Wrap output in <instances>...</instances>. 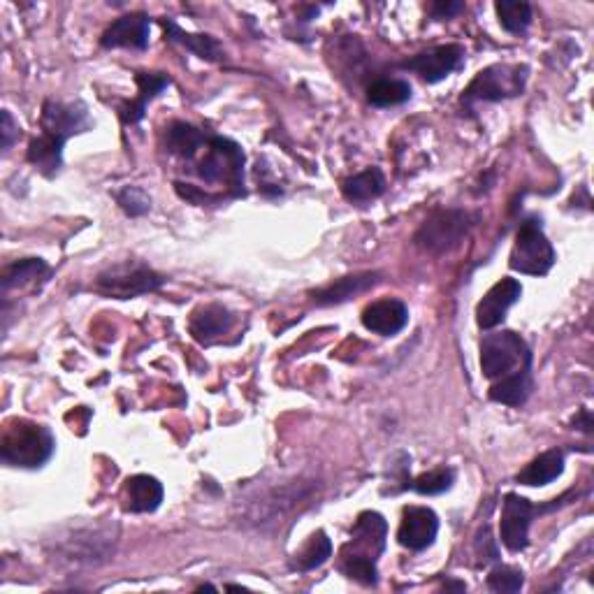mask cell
Wrapping results in <instances>:
<instances>
[{
	"label": "cell",
	"mask_w": 594,
	"mask_h": 594,
	"mask_svg": "<svg viewBox=\"0 0 594 594\" xmlns=\"http://www.w3.org/2000/svg\"><path fill=\"white\" fill-rule=\"evenodd\" d=\"M499 24L509 33H523L532 24V5L525 0H502L495 5Z\"/></svg>",
	"instance_id": "29"
},
{
	"label": "cell",
	"mask_w": 594,
	"mask_h": 594,
	"mask_svg": "<svg viewBox=\"0 0 594 594\" xmlns=\"http://www.w3.org/2000/svg\"><path fill=\"white\" fill-rule=\"evenodd\" d=\"M45 272H47L45 260H40V258L17 260V263L7 265L3 274H0V286H3V293H7V291H12V288L31 284L33 279H40Z\"/></svg>",
	"instance_id": "28"
},
{
	"label": "cell",
	"mask_w": 594,
	"mask_h": 594,
	"mask_svg": "<svg viewBox=\"0 0 594 594\" xmlns=\"http://www.w3.org/2000/svg\"><path fill=\"white\" fill-rule=\"evenodd\" d=\"M339 571L351 581L362 583V585H376L379 583V569H376V560L372 557H362L353 553H344L342 550V562H339Z\"/></svg>",
	"instance_id": "30"
},
{
	"label": "cell",
	"mask_w": 594,
	"mask_h": 594,
	"mask_svg": "<svg viewBox=\"0 0 594 594\" xmlns=\"http://www.w3.org/2000/svg\"><path fill=\"white\" fill-rule=\"evenodd\" d=\"M163 28H165V33H168V38L172 42H179V45L191 49V52L195 56H200V59L221 61V56H223L221 45L212 38V35L186 33V31H181V28L172 19H163Z\"/></svg>",
	"instance_id": "25"
},
{
	"label": "cell",
	"mask_w": 594,
	"mask_h": 594,
	"mask_svg": "<svg viewBox=\"0 0 594 594\" xmlns=\"http://www.w3.org/2000/svg\"><path fill=\"white\" fill-rule=\"evenodd\" d=\"M539 511V506L530 504V499L516 495V492H509L504 497V509H502V520H499V539L511 553H520L530 546V525L534 516Z\"/></svg>",
	"instance_id": "10"
},
{
	"label": "cell",
	"mask_w": 594,
	"mask_h": 594,
	"mask_svg": "<svg viewBox=\"0 0 594 594\" xmlns=\"http://www.w3.org/2000/svg\"><path fill=\"white\" fill-rule=\"evenodd\" d=\"M103 47L107 49H147L149 45V17L147 14H126L114 21L103 33Z\"/></svg>",
	"instance_id": "16"
},
{
	"label": "cell",
	"mask_w": 594,
	"mask_h": 594,
	"mask_svg": "<svg viewBox=\"0 0 594 594\" xmlns=\"http://www.w3.org/2000/svg\"><path fill=\"white\" fill-rule=\"evenodd\" d=\"M525 369H532V353L518 332L502 330L483 337L481 372L485 379L499 381Z\"/></svg>",
	"instance_id": "3"
},
{
	"label": "cell",
	"mask_w": 594,
	"mask_h": 594,
	"mask_svg": "<svg viewBox=\"0 0 594 594\" xmlns=\"http://www.w3.org/2000/svg\"><path fill=\"white\" fill-rule=\"evenodd\" d=\"M135 82H137V89H140V96H137V100H130L128 105L121 107V119L126 126L142 121L147 105L158 96V93L170 86V77L161 75V72H137Z\"/></svg>",
	"instance_id": "18"
},
{
	"label": "cell",
	"mask_w": 594,
	"mask_h": 594,
	"mask_svg": "<svg viewBox=\"0 0 594 594\" xmlns=\"http://www.w3.org/2000/svg\"><path fill=\"white\" fill-rule=\"evenodd\" d=\"M198 175L207 184H223L233 195H244V151L226 137H209L205 156L198 163Z\"/></svg>",
	"instance_id": "4"
},
{
	"label": "cell",
	"mask_w": 594,
	"mask_h": 594,
	"mask_svg": "<svg viewBox=\"0 0 594 594\" xmlns=\"http://www.w3.org/2000/svg\"><path fill=\"white\" fill-rule=\"evenodd\" d=\"M564 472V453L562 451H546L541 453L539 458H534L530 465H527L523 472L516 476V481L520 485H530V488H536V485H548L553 483L555 478H560Z\"/></svg>",
	"instance_id": "23"
},
{
	"label": "cell",
	"mask_w": 594,
	"mask_h": 594,
	"mask_svg": "<svg viewBox=\"0 0 594 594\" xmlns=\"http://www.w3.org/2000/svg\"><path fill=\"white\" fill-rule=\"evenodd\" d=\"M381 274L376 272H365V274H353V277H342L337 281H332L330 286L321 288V291L311 293L316 304H339L351 300L353 295H360L369 291V288L379 284Z\"/></svg>",
	"instance_id": "20"
},
{
	"label": "cell",
	"mask_w": 594,
	"mask_h": 594,
	"mask_svg": "<svg viewBox=\"0 0 594 594\" xmlns=\"http://www.w3.org/2000/svg\"><path fill=\"white\" fill-rule=\"evenodd\" d=\"M453 483H455V469L439 467L427 474H420L416 481L411 483V488L420 492V495H441V492L451 490Z\"/></svg>",
	"instance_id": "31"
},
{
	"label": "cell",
	"mask_w": 594,
	"mask_h": 594,
	"mask_svg": "<svg viewBox=\"0 0 594 594\" xmlns=\"http://www.w3.org/2000/svg\"><path fill=\"white\" fill-rule=\"evenodd\" d=\"M93 128L89 107L84 103H56L47 100L42 107V133L28 144V163L45 177H54L63 165V147L72 135Z\"/></svg>",
	"instance_id": "1"
},
{
	"label": "cell",
	"mask_w": 594,
	"mask_h": 594,
	"mask_svg": "<svg viewBox=\"0 0 594 594\" xmlns=\"http://www.w3.org/2000/svg\"><path fill=\"white\" fill-rule=\"evenodd\" d=\"M555 249L548 242L546 233H543L541 219L530 216L520 223L516 244L511 249L509 265L511 270L520 274H530V277H546L555 265Z\"/></svg>",
	"instance_id": "6"
},
{
	"label": "cell",
	"mask_w": 594,
	"mask_h": 594,
	"mask_svg": "<svg viewBox=\"0 0 594 594\" xmlns=\"http://www.w3.org/2000/svg\"><path fill=\"white\" fill-rule=\"evenodd\" d=\"M330 557H332V541L323 530H318L309 536V541L304 543L300 553L295 555L293 567L297 571H314L318 567H323Z\"/></svg>",
	"instance_id": "26"
},
{
	"label": "cell",
	"mask_w": 594,
	"mask_h": 594,
	"mask_svg": "<svg viewBox=\"0 0 594 594\" xmlns=\"http://www.w3.org/2000/svg\"><path fill=\"white\" fill-rule=\"evenodd\" d=\"M523 585H525V574L516 567H509V564H497L488 576V588L499 594L520 592L523 590Z\"/></svg>",
	"instance_id": "32"
},
{
	"label": "cell",
	"mask_w": 594,
	"mask_h": 594,
	"mask_svg": "<svg viewBox=\"0 0 594 594\" xmlns=\"http://www.w3.org/2000/svg\"><path fill=\"white\" fill-rule=\"evenodd\" d=\"M532 369H525V372L511 374L506 379L492 381L490 388V400L506 404V407H523L527 397L532 395Z\"/></svg>",
	"instance_id": "22"
},
{
	"label": "cell",
	"mask_w": 594,
	"mask_h": 594,
	"mask_svg": "<svg viewBox=\"0 0 594 594\" xmlns=\"http://www.w3.org/2000/svg\"><path fill=\"white\" fill-rule=\"evenodd\" d=\"M411 98V84L404 79H379L367 89V100L374 107H397Z\"/></svg>",
	"instance_id": "27"
},
{
	"label": "cell",
	"mask_w": 594,
	"mask_h": 594,
	"mask_svg": "<svg viewBox=\"0 0 594 594\" xmlns=\"http://www.w3.org/2000/svg\"><path fill=\"white\" fill-rule=\"evenodd\" d=\"M527 75H530L527 65H490L472 79V84L462 93V103L469 107L474 103H499V100L523 96Z\"/></svg>",
	"instance_id": "5"
},
{
	"label": "cell",
	"mask_w": 594,
	"mask_h": 594,
	"mask_svg": "<svg viewBox=\"0 0 594 594\" xmlns=\"http://www.w3.org/2000/svg\"><path fill=\"white\" fill-rule=\"evenodd\" d=\"M462 10H465V5L458 3V0H451V3H444V0H441V3L430 5V14L437 19H451V17H455V14H460Z\"/></svg>",
	"instance_id": "34"
},
{
	"label": "cell",
	"mask_w": 594,
	"mask_h": 594,
	"mask_svg": "<svg viewBox=\"0 0 594 594\" xmlns=\"http://www.w3.org/2000/svg\"><path fill=\"white\" fill-rule=\"evenodd\" d=\"M576 425H581V427H578V430L592 432V418H590V411H588V409L581 411V416L576 418Z\"/></svg>",
	"instance_id": "36"
},
{
	"label": "cell",
	"mask_w": 594,
	"mask_h": 594,
	"mask_svg": "<svg viewBox=\"0 0 594 594\" xmlns=\"http://www.w3.org/2000/svg\"><path fill=\"white\" fill-rule=\"evenodd\" d=\"M233 321L235 318L226 307H221V304H205V307L193 311L188 328H191V335L198 342L209 344L221 335H226L233 328Z\"/></svg>",
	"instance_id": "17"
},
{
	"label": "cell",
	"mask_w": 594,
	"mask_h": 594,
	"mask_svg": "<svg viewBox=\"0 0 594 594\" xmlns=\"http://www.w3.org/2000/svg\"><path fill=\"white\" fill-rule=\"evenodd\" d=\"M474 219L460 209H446L437 212L432 219L423 223V228L416 233V244L427 253H446L458 246L467 237L469 228L474 226Z\"/></svg>",
	"instance_id": "9"
},
{
	"label": "cell",
	"mask_w": 594,
	"mask_h": 594,
	"mask_svg": "<svg viewBox=\"0 0 594 594\" xmlns=\"http://www.w3.org/2000/svg\"><path fill=\"white\" fill-rule=\"evenodd\" d=\"M386 536H388V523L381 513L376 511L360 513L358 523L353 527V536H351L353 541L344 548V553L379 560L383 548H386Z\"/></svg>",
	"instance_id": "14"
},
{
	"label": "cell",
	"mask_w": 594,
	"mask_h": 594,
	"mask_svg": "<svg viewBox=\"0 0 594 594\" xmlns=\"http://www.w3.org/2000/svg\"><path fill=\"white\" fill-rule=\"evenodd\" d=\"M209 137L198 130L191 123L175 121L165 133V147H168L170 154L181 156V158H193L200 149H205Z\"/></svg>",
	"instance_id": "24"
},
{
	"label": "cell",
	"mask_w": 594,
	"mask_h": 594,
	"mask_svg": "<svg viewBox=\"0 0 594 594\" xmlns=\"http://www.w3.org/2000/svg\"><path fill=\"white\" fill-rule=\"evenodd\" d=\"M114 543H117L114 525L79 527L56 541V555L70 564H100L112 555Z\"/></svg>",
	"instance_id": "8"
},
{
	"label": "cell",
	"mask_w": 594,
	"mask_h": 594,
	"mask_svg": "<svg viewBox=\"0 0 594 594\" xmlns=\"http://www.w3.org/2000/svg\"><path fill=\"white\" fill-rule=\"evenodd\" d=\"M386 191V177L379 168H367L365 172H358V175L349 177L342 184L344 198L353 202V205H367L383 195Z\"/></svg>",
	"instance_id": "21"
},
{
	"label": "cell",
	"mask_w": 594,
	"mask_h": 594,
	"mask_svg": "<svg viewBox=\"0 0 594 594\" xmlns=\"http://www.w3.org/2000/svg\"><path fill=\"white\" fill-rule=\"evenodd\" d=\"M165 284L163 274L151 270L149 265L142 263H119L107 267L96 277V291L114 300H130V297L154 293Z\"/></svg>",
	"instance_id": "7"
},
{
	"label": "cell",
	"mask_w": 594,
	"mask_h": 594,
	"mask_svg": "<svg viewBox=\"0 0 594 594\" xmlns=\"http://www.w3.org/2000/svg\"><path fill=\"white\" fill-rule=\"evenodd\" d=\"M163 483L149 474H137L126 481V509L133 513H151L163 502Z\"/></svg>",
	"instance_id": "19"
},
{
	"label": "cell",
	"mask_w": 594,
	"mask_h": 594,
	"mask_svg": "<svg viewBox=\"0 0 594 594\" xmlns=\"http://www.w3.org/2000/svg\"><path fill=\"white\" fill-rule=\"evenodd\" d=\"M520 295H523V286H520L518 279L506 277L502 281H497V284L483 295V300L476 304L478 328L481 330L497 328V325L506 318V311L520 300Z\"/></svg>",
	"instance_id": "12"
},
{
	"label": "cell",
	"mask_w": 594,
	"mask_h": 594,
	"mask_svg": "<svg viewBox=\"0 0 594 594\" xmlns=\"http://www.w3.org/2000/svg\"><path fill=\"white\" fill-rule=\"evenodd\" d=\"M117 200H119L123 212H126L128 216H142L151 209V198L137 186L123 188V191L117 193Z\"/></svg>",
	"instance_id": "33"
},
{
	"label": "cell",
	"mask_w": 594,
	"mask_h": 594,
	"mask_svg": "<svg viewBox=\"0 0 594 594\" xmlns=\"http://www.w3.org/2000/svg\"><path fill=\"white\" fill-rule=\"evenodd\" d=\"M54 434L45 425L14 418L5 425L0 441V458L10 467L38 469L54 455Z\"/></svg>",
	"instance_id": "2"
},
{
	"label": "cell",
	"mask_w": 594,
	"mask_h": 594,
	"mask_svg": "<svg viewBox=\"0 0 594 594\" xmlns=\"http://www.w3.org/2000/svg\"><path fill=\"white\" fill-rule=\"evenodd\" d=\"M409 323V309L402 300L395 297H386V300L372 302L362 311V325L367 330H372L374 335L393 337L397 332H402Z\"/></svg>",
	"instance_id": "15"
},
{
	"label": "cell",
	"mask_w": 594,
	"mask_h": 594,
	"mask_svg": "<svg viewBox=\"0 0 594 594\" xmlns=\"http://www.w3.org/2000/svg\"><path fill=\"white\" fill-rule=\"evenodd\" d=\"M439 534V518L437 513L427 506H407L402 513L400 530H397V541L409 550H425L430 548Z\"/></svg>",
	"instance_id": "13"
},
{
	"label": "cell",
	"mask_w": 594,
	"mask_h": 594,
	"mask_svg": "<svg viewBox=\"0 0 594 594\" xmlns=\"http://www.w3.org/2000/svg\"><path fill=\"white\" fill-rule=\"evenodd\" d=\"M462 59H465V49L460 45H441L416 54L414 59L404 61L402 68L416 72V75L423 77L425 82L434 84L458 70L462 65Z\"/></svg>",
	"instance_id": "11"
},
{
	"label": "cell",
	"mask_w": 594,
	"mask_h": 594,
	"mask_svg": "<svg viewBox=\"0 0 594 594\" xmlns=\"http://www.w3.org/2000/svg\"><path fill=\"white\" fill-rule=\"evenodd\" d=\"M0 133H3V151H7L14 144V140L19 137V126L14 123L12 114L10 112H3V128H0Z\"/></svg>",
	"instance_id": "35"
}]
</instances>
